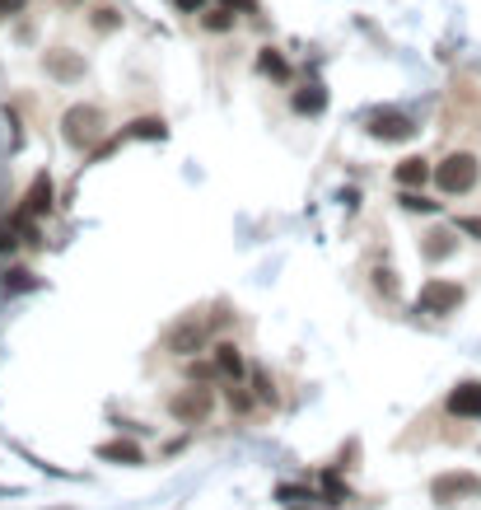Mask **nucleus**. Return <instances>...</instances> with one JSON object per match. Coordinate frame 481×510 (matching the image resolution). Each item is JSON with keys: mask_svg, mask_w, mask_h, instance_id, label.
Returning a JSON list of instances; mask_svg holds the SVG:
<instances>
[{"mask_svg": "<svg viewBox=\"0 0 481 510\" xmlns=\"http://www.w3.org/2000/svg\"><path fill=\"white\" fill-rule=\"evenodd\" d=\"M211 389H182V394H173L169 398V412L178 417V421H187V426H197V421H206V412H211Z\"/></svg>", "mask_w": 481, "mask_h": 510, "instance_id": "nucleus-5", "label": "nucleus"}, {"mask_svg": "<svg viewBox=\"0 0 481 510\" xmlns=\"http://www.w3.org/2000/svg\"><path fill=\"white\" fill-rule=\"evenodd\" d=\"M463 304V285L458 281H426L421 295H416V314H453Z\"/></svg>", "mask_w": 481, "mask_h": 510, "instance_id": "nucleus-3", "label": "nucleus"}, {"mask_svg": "<svg viewBox=\"0 0 481 510\" xmlns=\"http://www.w3.org/2000/svg\"><path fill=\"white\" fill-rule=\"evenodd\" d=\"M47 211H52V178L38 174L29 197H24V216H47Z\"/></svg>", "mask_w": 481, "mask_h": 510, "instance_id": "nucleus-11", "label": "nucleus"}, {"mask_svg": "<svg viewBox=\"0 0 481 510\" xmlns=\"http://www.w3.org/2000/svg\"><path fill=\"white\" fill-rule=\"evenodd\" d=\"M173 5H178V10H187V14H192V10L201 14V5H206V0H173Z\"/></svg>", "mask_w": 481, "mask_h": 510, "instance_id": "nucleus-24", "label": "nucleus"}, {"mask_svg": "<svg viewBox=\"0 0 481 510\" xmlns=\"http://www.w3.org/2000/svg\"><path fill=\"white\" fill-rule=\"evenodd\" d=\"M201 24L211 29V33H229V29H234V14H229V5H224V10H206Z\"/></svg>", "mask_w": 481, "mask_h": 510, "instance_id": "nucleus-18", "label": "nucleus"}, {"mask_svg": "<svg viewBox=\"0 0 481 510\" xmlns=\"http://www.w3.org/2000/svg\"><path fill=\"white\" fill-rule=\"evenodd\" d=\"M14 10H24V0H0V14H14Z\"/></svg>", "mask_w": 481, "mask_h": 510, "instance_id": "nucleus-25", "label": "nucleus"}, {"mask_svg": "<svg viewBox=\"0 0 481 510\" xmlns=\"http://www.w3.org/2000/svg\"><path fill=\"white\" fill-rule=\"evenodd\" d=\"M449 253H453V234H449V230H435L430 243H426V258L439 262V258H449Z\"/></svg>", "mask_w": 481, "mask_h": 510, "instance_id": "nucleus-16", "label": "nucleus"}, {"mask_svg": "<svg viewBox=\"0 0 481 510\" xmlns=\"http://www.w3.org/2000/svg\"><path fill=\"white\" fill-rule=\"evenodd\" d=\"M164 122L159 117H140V122H131V136H140V140H164Z\"/></svg>", "mask_w": 481, "mask_h": 510, "instance_id": "nucleus-17", "label": "nucleus"}, {"mask_svg": "<svg viewBox=\"0 0 481 510\" xmlns=\"http://www.w3.org/2000/svg\"><path fill=\"white\" fill-rule=\"evenodd\" d=\"M0 249H14V234L10 230H0Z\"/></svg>", "mask_w": 481, "mask_h": 510, "instance_id": "nucleus-27", "label": "nucleus"}, {"mask_svg": "<svg viewBox=\"0 0 481 510\" xmlns=\"http://www.w3.org/2000/svg\"><path fill=\"white\" fill-rule=\"evenodd\" d=\"M430 497H435L439 506L472 501V497H481V478H472V473H439V478L430 482Z\"/></svg>", "mask_w": 481, "mask_h": 510, "instance_id": "nucleus-4", "label": "nucleus"}, {"mask_svg": "<svg viewBox=\"0 0 481 510\" xmlns=\"http://www.w3.org/2000/svg\"><path fill=\"white\" fill-rule=\"evenodd\" d=\"M392 178H397V183H402V188H426V178H435V169L426 165V159H421V155H407V159H402V165H397V169H392Z\"/></svg>", "mask_w": 481, "mask_h": 510, "instance_id": "nucleus-9", "label": "nucleus"}, {"mask_svg": "<svg viewBox=\"0 0 481 510\" xmlns=\"http://www.w3.org/2000/svg\"><path fill=\"white\" fill-rule=\"evenodd\" d=\"M477 178H481V165H477L472 150H453V155H444V159L435 165V183H439V192H449V197L472 192Z\"/></svg>", "mask_w": 481, "mask_h": 510, "instance_id": "nucleus-1", "label": "nucleus"}, {"mask_svg": "<svg viewBox=\"0 0 481 510\" xmlns=\"http://www.w3.org/2000/svg\"><path fill=\"white\" fill-rule=\"evenodd\" d=\"M164 346H169L173 356H192V352H201V346H206V323H201V319L178 323V328L169 333V342H164Z\"/></svg>", "mask_w": 481, "mask_h": 510, "instance_id": "nucleus-7", "label": "nucleus"}, {"mask_svg": "<svg viewBox=\"0 0 481 510\" xmlns=\"http://www.w3.org/2000/svg\"><path fill=\"white\" fill-rule=\"evenodd\" d=\"M43 66H47V75H56V80H80V75H85V61H80L75 52H47Z\"/></svg>", "mask_w": 481, "mask_h": 510, "instance_id": "nucleus-10", "label": "nucleus"}, {"mask_svg": "<svg viewBox=\"0 0 481 510\" xmlns=\"http://www.w3.org/2000/svg\"><path fill=\"white\" fill-rule=\"evenodd\" d=\"M220 5H229V10H234V5H239V10H253V0H220Z\"/></svg>", "mask_w": 481, "mask_h": 510, "instance_id": "nucleus-26", "label": "nucleus"}, {"mask_svg": "<svg viewBox=\"0 0 481 510\" xmlns=\"http://www.w3.org/2000/svg\"><path fill=\"white\" fill-rule=\"evenodd\" d=\"M98 459H113V463H140V450L131 440H108L98 445Z\"/></svg>", "mask_w": 481, "mask_h": 510, "instance_id": "nucleus-13", "label": "nucleus"}, {"mask_svg": "<svg viewBox=\"0 0 481 510\" xmlns=\"http://www.w3.org/2000/svg\"><path fill=\"white\" fill-rule=\"evenodd\" d=\"M416 127H411V117L407 113H374L369 117V136L374 140H407Z\"/></svg>", "mask_w": 481, "mask_h": 510, "instance_id": "nucleus-8", "label": "nucleus"}, {"mask_svg": "<svg viewBox=\"0 0 481 510\" xmlns=\"http://www.w3.org/2000/svg\"><path fill=\"white\" fill-rule=\"evenodd\" d=\"M458 230H463V234H472V239L481 243V216H463V220H458Z\"/></svg>", "mask_w": 481, "mask_h": 510, "instance_id": "nucleus-22", "label": "nucleus"}, {"mask_svg": "<svg viewBox=\"0 0 481 510\" xmlns=\"http://www.w3.org/2000/svg\"><path fill=\"white\" fill-rule=\"evenodd\" d=\"M402 207H407V211H435V201H430V197H421L416 188H402Z\"/></svg>", "mask_w": 481, "mask_h": 510, "instance_id": "nucleus-20", "label": "nucleus"}, {"mask_svg": "<svg viewBox=\"0 0 481 510\" xmlns=\"http://www.w3.org/2000/svg\"><path fill=\"white\" fill-rule=\"evenodd\" d=\"M444 407L453 417H468V421H481V379H463V384H453Z\"/></svg>", "mask_w": 481, "mask_h": 510, "instance_id": "nucleus-6", "label": "nucleus"}, {"mask_svg": "<svg viewBox=\"0 0 481 510\" xmlns=\"http://www.w3.org/2000/svg\"><path fill=\"white\" fill-rule=\"evenodd\" d=\"M229 407H234V412H248V407H253V398H248V394H234V389H229Z\"/></svg>", "mask_w": 481, "mask_h": 510, "instance_id": "nucleus-23", "label": "nucleus"}, {"mask_svg": "<svg viewBox=\"0 0 481 510\" xmlns=\"http://www.w3.org/2000/svg\"><path fill=\"white\" fill-rule=\"evenodd\" d=\"M117 24H122V14H117V10H98V19H94V29H103V33L117 29Z\"/></svg>", "mask_w": 481, "mask_h": 510, "instance_id": "nucleus-21", "label": "nucleus"}, {"mask_svg": "<svg viewBox=\"0 0 481 510\" xmlns=\"http://www.w3.org/2000/svg\"><path fill=\"white\" fill-rule=\"evenodd\" d=\"M215 370L229 375V379H239V375H243V356H239V346H234V342H220V346H215Z\"/></svg>", "mask_w": 481, "mask_h": 510, "instance_id": "nucleus-12", "label": "nucleus"}, {"mask_svg": "<svg viewBox=\"0 0 481 510\" xmlns=\"http://www.w3.org/2000/svg\"><path fill=\"white\" fill-rule=\"evenodd\" d=\"M61 136H66V146H75V150H94L98 136H103V113L89 104H75L61 117Z\"/></svg>", "mask_w": 481, "mask_h": 510, "instance_id": "nucleus-2", "label": "nucleus"}, {"mask_svg": "<svg viewBox=\"0 0 481 510\" xmlns=\"http://www.w3.org/2000/svg\"><path fill=\"white\" fill-rule=\"evenodd\" d=\"M327 108V89L323 85H304L295 94V113H323Z\"/></svg>", "mask_w": 481, "mask_h": 510, "instance_id": "nucleus-14", "label": "nucleus"}, {"mask_svg": "<svg viewBox=\"0 0 481 510\" xmlns=\"http://www.w3.org/2000/svg\"><path fill=\"white\" fill-rule=\"evenodd\" d=\"M374 285H379V291L392 300V295H397V272H392V268H374Z\"/></svg>", "mask_w": 481, "mask_h": 510, "instance_id": "nucleus-19", "label": "nucleus"}, {"mask_svg": "<svg viewBox=\"0 0 481 510\" xmlns=\"http://www.w3.org/2000/svg\"><path fill=\"white\" fill-rule=\"evenodd\" d=\"M257 71H262V75H276V80H290V61H285L276 47H262V56H257Z\"/></svg>", "mask_w": 481, "mask_h": 510, "instance_id": "nucleus-15", "label": "nucleus"}]
</instances>
